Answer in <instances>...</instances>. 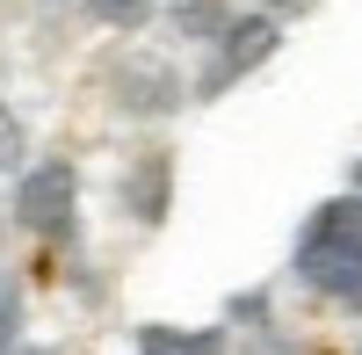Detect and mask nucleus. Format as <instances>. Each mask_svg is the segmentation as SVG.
<instances>
[{
    "instance_id": "1",
    "label": "nucleus",
    "mask_w": 362,
    "mask_h": 355,
    "mask_svg": "<svg viewBox=\"0 0 362 355\" xmlns=\"http://www.w3.org/2000/svg\"><path fill=\"white\" fill-rule=\"evenodd\" d=\"M297 276L362 312V211L355 203H326V211L312 218L305 247H297Z\"/></svg>"
},
{
    "instance_id": "2",
    "label": "nucleus",
    "mask_w": 362,
    "mask_h": 355,
    "mask_svg": "<svg viewBox=\"0 0 362 355\" xmlns=\"http://www.w3.org/2000/svg\"><path fill=\"white\" fill-rule=\"evenodd\" d=\"M73 203H80L73 167H66V160H44V167H29V174H22L15 218H22L29 232H44V240H66V232H73Z\"/></svg>"
},
{
    "instance_id": "3",
    "label": "nucleus",
    "mask_w": 362,
    "mask_h": 355,
    "mask_svg": "<svg viewBox=\"0 0 362 355\" xmlns=\"http://www.w3.org/2000/svg\"><path fill=\"white\" fill-rule=\"evenodd\" d=\"M268 51H276V22H268V15L225 22V29H218V66H210V80H203V87H210V95H218V87H232L239 73H254Z\"/></svg>"
},
{
    "instance_id": "4",
    "label": "nucleus",
    "mask_w": 362,
    "mask_h": 355,
    "mask_svg": "<svg viewBox=\"0 0 362 355\" xmlns=\"http://www.w3.org/2000/svg\"><path fill=\"white\" fill-rule=\"evenodd\" d=\"M116 87H124V102H131V109H167V102L181 95L174 73H167V66H145V58H131V66L116 73Z\"/></svg>"
},
{
    "instance_id": "5",
    "label": "nucleus",
    "mask_w": 362,
    "mask_h": 355,
    "mask_svg": "<svg viewBox=\"0 0 362 355\" xmlns=\"http://www.w3.org/2000/svg\"><path fill=\"white\" fill-rule=\"evenodd\" d=\"M138 348H145V355H218L225 341H218V334H181V327H145Z\"/></svg>"
},
{
    "instance_id": "6",
    "label": "nucleus",
    "mask_w": 362,
    "mask_h": 355,
    "mask_svg": "<svg viewBox=\"0 0 362 355\" xmlns=\"http://www.w3.org/2000/svg\"><path fill=\"white\" fill-rule=\"evenodd\" d=\"M87 15L109 22V29H138L145 15H153V0H87Z\"/></svg>"
},
{
    "instance_id": "7",
    "label": "nucleus",
    "mask_w": 362,
    "mask_h": 355,
    "mask_svg": "<svg viewBox=\"0 0 362 355\" xmlns=\"http://www.w3.org/2000/svg\"><path fill=\"white\" fill-rule=\"evenodd\" d=\"M167 211V160H153L138 174V218H160Z\"/></svg>"
},
{
    "instance_id": "8",
    "label": "nucleus",
    "mask_w": 362,
    "mask_h": 355,
    "mask_svg": "<svg viewBox=\"0 0 362 355\" xmlns=\"http://www.w3.org/2000/svg\"><path fill=\"white\" fill-rule=\"evenodd\" d=\"M22 160V124H15V109L0 102V167H15Z\"/></svg>"
},
{
    "instance_id": "9",
    "label": "nucleus",
    "mask_w": 362,
    "mask_h": 355,
    "mask_svg": "<svg viewBox=\"0 0 362 355\" xmlns=\"http://www.w3.org/2000/svg\"><path fill=\"white\" fill-rule=\"evenodd\" d=\"M8 341H15V290L0 283V348H8Z\"/></svg>"
},
{
    "instance_id": "10",
    "label": "nucleus",
    "mask_w": 362,
    "mask_h": 355,
    "mask_svg": "<svg viewBox=\"0 0 362 355\" xmlns=\"http://www.w3.org/2000/svg\"><path fill=\"white\" fill-rule=\"evenodd\" d=\"M355 189H362V167H355Z\"/></svg>"
}]
</instances>
